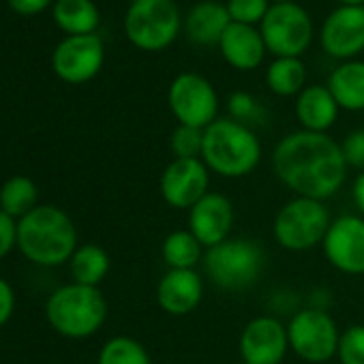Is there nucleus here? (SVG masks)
<instances>
[{
	"label": "nucleus",
	"instance_id": "obj_1",
	"mask_svg": "<svg viewBox=\"0 0 364 364\" xmlns=\"http://www.w3.org/2000/svg\"><path fill=\"white\" fill-rule=\"evenodd\" d=\"M272 169L296 198L323 202L341 191L347 163L341 144L330 135L296 131L277 144L272 152Z\"/></svg>",
	"mask_w": 364,
	"mask_h": 364
},
{
	"label": "nucleus",
	"instance_id": "obj_2",
	"mask_svg": "<svg viewBox=\"0 0 364 364\" xmlns=\"http://www.w3.org/2000/svg\"><path fill=\"white\" fill-rule=\"evenodd\" d=\"M18 247L39 266L71 262L77 249V232L67 213L56 206H37L18 221Z\"/></svg>",
	"mask_w": 364,
	"mask_h": 364
},
{
	"label": "nucleus",
	"instance_id": "obj_3",
	"mask_svg": "<svg viewBox=\"0 0 364 364\" xmlns=\"http://www.w3.org/2000/svg\"><path fill=\"white\" fill-rule=\"evenodd\" d=\"M262 159V144L257 135L242 122L217 118L204 129L202 161L213 173L223 178L249 176Z\"/></svg>",
	"mask_w": 364,
	"mask_h": 364
},
{
	"label": "nucleus",
	"instance_id": "obj_4",
	"mask_svg": "<svg viewBox=\"0 0 364 364\" xmlns=\"http://www.w3.org/2000/svg\"><path fill=\"white\" fill-rule=\"evenodd\" d=\"M50 326L69 338H86L101 330L107 317V302L99 287L80 283L56 289L46 306Z\"/></svg>",
	"mask_w": 364,
	"mask_h": 364
},
{
	"label": "nucleus",
	"instance_id": "obj_5",
	"mask_svg": "<svg viewBox=\"0 0 364 364\" xmlns=\"http://www.w3.org/2000/svg\"><path fill=\"white\" fill-rule=\"evenodd\" d=\"M266 266L264 249L249 238H228L206 249L204 268L210 281L225 291H242L253 287Z\"/></svg>",
	"mask_w": 364,
	"mask_h": 364
},
{
	"label": "nucleus",
	"instance_id": "obj_6",
	"mask_svg": "<svg viewBox=\"0 0 364 364\" xmlns=\"http://www.w3.org/2000/svg\"><path fill=\"white\" fill-rule=\"evenodd\" d=\"M330 213L319 200L294 198L274 217L272 234L277 242L294 253L321 247L330 230Z\"/></svg>",
	"mask_w": 364,
	"mask_h": 364
},
{
	"label": "nucleus",
	"instance_id": "obj_7",
	"mask_svg": "<svg viewBox=\"0 0 364 364\" xmlns=\"http://www.w3.org/2000/svg\"><path fill=\"white\" fill-rule=\"evenodd\" d=\"M127 37L146 52H159L171 46L180 31V16L171 0H139L124 18Z\"/></svg>",
	"mask_w": 364,
	"mask_h": 364
},
{
	"label": "nucleus",
	"instance_id": "obj_8",
	"mask_svg": "<svg viewBox=\"0 0 364 364\" xmlns=\"http://www.w3.org/2000/svg\"><path fill=\"white\" fill-rule=\"evenodd\" d=\"M262 39L277 58H298L313 37L309 14L294 3H274L262 20Z\"/></svg>",
	"mask_w": 364,
	"mask_h": 364
},
{
	"label": "nucleus",
	"instance_id": "obj_9",
	"mask_svg": "<svg viewBox=\"0 0 364 364\" xmlns=\"http://www.w3.org/2000/svg\"><path fill=\"white\" fill-rule=\"evenodd\" d=\"M289 349L298 358L311 364L328 362L332 355H336L341 332L336 328V321L321 309H302L298 311L289 326Z\"/></svg>",
	"mask_w": 364,
	"mask_h": 364
},
{
	"label": "nucleus",
	"instance_id": "obj_10",
	"mask_svg": "<svg viewBox=\"0 0 364 364\" xmlns=\"http://www.w3.org/2000/svg\"><path fill=\"white\" fill-rule=\"evenodd\" d=\"M167 103L178 124L206 129L217 120V92L213 84L198 73H180L169 86Z\"/></svg>",
	"mask_w": 364,
	"mask_h": 364
},
{
	"label": "nucleus",
	"instance_id": "obj_11",
	"mask_svg": "<svg viewBox=\"0 0 364 364\" xmlns=\"http://www.w3.org/2000/svg\"><path fill=\"white\" fill-rule=\"evenodd\" d=\"M159 189L167 206L191 210L210 191V169L202 159H173L161 173Z\"/></svg>",
	"mask_w": 364,
	"mask_h": 364
},
{
	"label": "nucleus",
	"instance_id": "obj_12",
	"mask_svg": "<svg viewBox=\"0 0 364 364\" xmlns=\"http://www.w3.org/2000/svg\"><path fill=\"white\" fill-rule=\"evenodd\" d=\"M321 249L328 264L338 272L364 274V217L345 215L332 221Z\"/></svg>",
	"mask_w": 364,
	"mask_h": 364
},
{
	"label": "nucleus",
	"instance_id": "obj_13",
	"mask_svg": "<svg viewBox=\"0 0 364 364\" xmlns=\"http://www.w3.org/2000/svg\"><path fill=\"white\" fill-rule=\"evenodd\" d=\"M238 349L247 364H281L289 349L287 326L268 315L255 317L242 328Z\"/></svg>",
	"mask_w": 364,
	"mask_h": 364
},
{
	"label": "nucleus",
	"instance_id": "obj_14",
	"mask_svg": "<svg viewBox=\"0 0 364 364\" xmlns=\"http://www.w3.org/2000/svg\"><path fill=\"white\" fill-rule=\"evenodd\" d=\"M103 65V46L97 35H80L63 41L54 52V71L69 84L92 80Z\"/></svg>",
	"mask_w": 364,
	"mask_h": 364
},
{
	"label": "nucleus",
	"instance_id": "obj_15",
	"mask_svg": "<svg viewBox=\"0 0 364 364\" xmlns=\"http://www.w3.org/2000/svg\"><path fill=\"white\" fill-rule=\"evenodd\" d=\"M234 228V206L223 193L208 191L189 210V232L202 242L204 249H213L230 238Z\"/></svg>",
	"mask_w": 364,
	"mask_h": 364
},
{
	"label": "nucleus",
	"instance_id": "obj_16",
	"mask_svg": "<svg viewBox=\"0 0 364 364\" xmlns=\"http://www.w3.org/2000/svg\"><path fill=\"white\" fill-rule=\"evenodd\" d=\"M321 46L334 58H351L364 50V7H341L321 28Z\"/></svg>",
	"mask_w": 364,
	"mask_h": 364
},
{
	"label": "nucleus",
	"instance_id": "obj_17",
	"mask_svg": "<svg viewBox=\"0 0 364 364\" xmlns=\"http://www.w3.org/2000/svg\"><path fill=\"white\" fill-rule=\"evenodd\" d=\"M204 298V281L196 270H167L156 285L159 306L173 317L193 313Z\"/></svg>",
	"mask_w": 364,
	"mask_h": 364
},
{
	"label": "nucleus",
	"instance_id": "obj_18",
	"mask_svg": "<svg viewBox=\"0 0 364 364\" xmlns=\"http://www.w3.org/2000/svg\"><path fill=\"white\" fill-rule=\"evenodd\" d=\"M219 48H221L223 58L234 69H240V71H251L259 67L264 52H266L262 33L249 24H238V22H232L228 26V31L223 33L219 41Z\"/></svg>",
	"mask_w": 364,
	"mask_h": 364
},
{
	"label": "nucleus",
	"instance_id": "obj_19",
	"mask_svg": "<svg viewBox=\"0 0 364 364\" xmlns=\"http://www.w3.org/2000/svg\"><path fill=\"white\" fill-rule=\"evenodd\" d=\"M296 116L304 131L326 133L338 116V103L328 86H309L296 101Z\"/></svg>",
	"mask_w": 364,
	"mask_h": 364
},
{
	"label": "nucleus",
	"instance_id": "obj_20",
	"mask_svg": "<svg viewBox=\"0 0 364 364\" xmlns=\"http://www.w3.org/2000/svg\"><path fill=\"white\" fill-rule=\"evenodd\" d=\"M230 24H232V18L228 14V7L208 0V3H200L191 9L185 28L191 41L200 46H215V43L219 46Z\"/></svg>",
	"mask_w": 364,
	"mask_h": 364
},
{
	"label": "nucleus",
	"instance_id": "obj_21",
	"mask_svg": "<svg viewBox=\"0 0 364 364\" xmlns=\"http://www.w3.org/2000/svg\"><path fill=\"white\" fill-rule=\"evenodd\" d=\"M328 90L338 107L349 112L364 109V63H345L336 67L328 80Z\"/></svg>",
	"mask_w": 364,
	"mask_h": 364
},
{
	"label": "nucleus",
	"instance_id": "obj_22",
	"mask_svg": "<svg viewBox=\"0 0 364 364\" xmlns=\"http://www.w3.org/2000/svg\"><path fill=\"white\" fill-rule=\"evenodd\" d=\"M161 255L167 270H196L200 259H204V247L189 230H176L165 236Z\"/></svg>",
	"mask_w": 364,
	"mask_h": 364
},
{
	"label": "nucleus",
	"instance_id": "obj_23",
	"mask_svg": "<svg viewBox=\"0 0 364 364\" xmlns=\"http://www.w3.org/2000/svg\"><path fill=\"white\" fill-rule=\"evenodd\" d=\"M109 272V255L99 245H82L71 257V274L80 285L97 287Z\"/></svg>",
	"mask_w": 364,
	"mask_h": 364
},
{
	"label": "nucleus",
	"instance_id": "obj_24",
	"mask_svg": "<svg viewBox=\"0 0 364 364\" xmlns=\"http://www.w3.org/2000/svg\"><path fill=\"white\" fill-rule=\"evenodd\" d=\"M54 18L58 26L73 37L95 35V28L99 24V11L90 0H58Z\"/></svg>",
	"mask_w": 364,
	"mask_h": 364
},
{
	"label": "nucleus",
	"instance_id": "obj_25",
	"mask_svg": "<svg viewBox=\"0 0 364 364\" xmlns=\"http://www.w3.org/2000/svg\"><path fill=\"white\" fill-rule=\"evenodd\" d=\"M33 208H37V187L28 176L9 178L0 189V210L14 219L26 217Z\"/></svg>",
	"mask_w": 364,
	"mask_h": 364
},
{
	"label": "nucleus",
	"instance_id": "obj_26",
	"mask_svg": "<svg viewBox=\"0 0 364 364\" xmlns=\"http://www.w3.org/2000/svg\"><path fill=\"white\" fill-rule=\"evenodd\" d=\"M304 80H306V71L298 58H277L266 73L268 88L281 97L298 95L304 86Z\"/></svg>",
	"mask_w": 364,
	"mask_h": 364
},
{
	"label": "nucleus",
	"instance_id": "obj_27",
	"mask_svg": "<svg viewBox=\"0 0 364 364\" xmlns=\"http://www.w3.org/2000/svg\"><path fill=\"white\" fill-rule=\"evenodd\" d=\"M97 364H152V360L137 338L114 336L101 347Z\"/></svg>",
	"mask_w": 364,
	"mask_h": 364
},
{
	"label": "nucleus",
	"instance_id": "obj_28",
	"mask_svg": "<svg viewBox=\"0 0 364 364\" xmlns=\"http://www.w3.org/2000/svg\"><path fill=\"white\" fill-rule=\"evenodd\" d=\"M169 148L173 152V159H202L204 129L178 124L169 137Z\"/></svg>",
	"mask_w": 364,
	"mask_h": 364
},
{
	"label": "nucleus",
	"instance_id": "obj_29",
	"mask_svg": "<svg viewBox=\"0 0 364 364\" xmlns=\"http://www.w3.org/2000/svg\"><path fill=\"white\" fill-rule=\"evenodd\" d=\"M336 355L341 364H364V326L353 323L341 332Z\"/></svg>",
	"mask_w": 364,
	"mask_h": 364
},
{
	"label": "nucleus",
	"instance_id": "obj_30",
	"mask_svg": "<svg viewBox=\"0 0 364 364\" xmlns=\"http://www.w3.org/2000/svg\"><path fill=\"white\" fill-rule=\"evenodd\" d=\"M268 0H230L228 3V14L232 22L238 24H255L266 18L268 14Z\"/></svg>",
	"mask_w": 364,
	"mask_h": 364
},
{
	"label": "nucleus",
	"instance_id": "obj_31",
	"mask_svg": "<svg viewBox=\"0 0 364 364\" xmlns=\"http://www.w3.org/2000/svg\"><path fill=\"white\" fill-rule=\"evenodd\" d=\"M341 152L347 167H355L364 171V129L351 131L341 144Z\"/></svg>",
	"mask_w": 364,
	"mask_h": 364
},
{
	"label": "nucleus",
	"instance_id": "obj_32",
	"mask_svg": "<svg viewBox=\"0 0 364 364\" xmlns=\"http://www.w3.org/2000/svg\"><path fill=\"white\" fill-rule=\"evenodd\" d=\"M230 112H232L234 120H238V122L245 124V122L257 118L259 107H257V103L253 101L251 95H247V92H236V95H232V99H230Z\"/></svg>",
	"mask_w": 364,
	"mask_h": 364
},
{
	"label": "nucleus",
	"instance_id": "obj_33",
	"mask_svg": "<svg viewBox=\"0 0 364 364\" xmlns=\"http://www.w3.org/2000/svg\"><path fill=\"white\" fill-rule=\"evenodd\" d=\"M18 245V223L14 217L0 210V259L7 257Z\"/></svg>",
	"mask_w": 364,
	"mask_h": 364
},
{
	"label": "nucleus",
	"instance_id": "obj_34",
	"mask_svg": "<svg viewBox=\"0 0 364 364\" xmlns=\"http://www.w3.org/2000/svg\"><path fill=\"white\" fill-rule=\"evenodd\" d=\"M14 306H16L14 289H11V285L5 279H0V328H3L11 319Z\"/></svg>",
	"mask_w": 364,
	"mask_h": 364
},
{
	"label": "nucleus",
	"instance_id": "obj_35",
	"mask_svg": "<svg viewBox=\"0 0 364 364\" xmlns=\"http://www.w3.org/2000/svg\"><path fill=\"white\" fill-rule=\"evenodd\" d=\"M9 5L18 14H39L50 5V0H9Z\"/></svg>",
	"mask_w": 364,
	"mask_h": 364
},
{
	"label": "nucleus",
	"instance_id": "obj_36",
	"mask_svg": "<svg viewBox=\"0 0 364 364\" xmlns=\"http://www.w3.org/2000/svg\"><path fill=\"white\" fill-rule=\"evenodd\" d=\"M351 196H353V204H355L358 213L364 217V171L355 178L353 189H351Z\"/></svg>",
	"mask_w": 364,
	"mask_h": 364
},
{
	"label": "nucleus",
	"instance_id": "obj_37",
	"mask_svg": "<svg viewBox=\"0 0 364 364\" xmlns=\"http://www.w3.org/2000/svg\"><path fill=\"white\" fill-rule=\"evenodd\" d=\"M343 3V7H360L364 0H341Z\"/></svg>",
	"mask_w": 364,
	"mask_h": 364
},
{
	"label": "nucleus",
	"instance_id": "obj_38",
	"mask_svg": "<svg viewBox=\"0 0 364 364\" xmlns=\"http://www.w3.org/2000/svg\"><path fill=\"white\" fill-rule=\"evenodd\" d=\"M274 3H291V0H274Z\"/></svg>",
	"mask_w": 364,
	"mask_h": 364
},
{
	"label": "nucleus",
	"instance_id": "obj_39",
	"mask_svg": "<svg viewBox=\"0 0 364 364\" xmlns=\"http://www.w3.org/2000/svg\"><path fill=\"white\" fill-rule=\"evenodd\" d=\"M129 3H133V5H135V3H139V0H129Z\"/></svg>",
	"mask_w": 364,
	"mask_h": 364
},
{
	"label": "nucleus",
	"instance_id": "obj_40",
	"mask_svg": "<svg viewBox=\"0 0 364 364\" xmlns=\"http://www.w3.org/2000/svg\"><path fill=\"white\" fill-rule=\"evenodd\" d=\"M236 364H247V362H236Z\"/></svg>",
	"mask_w": 364,
	"mask_h": 364
},
{
	"label": "nucleus",
	"instance_id": "obj_41",
	"mask_svg": "<svg viewBox=\"0 0 364 364\" xmlns=\"http://www.w3.org/2000/svg\"><path fill=\"white\" fill-rule=\"evenodd\" d=\"M171 3H173V0H171Z\"/></svg>",
	"mask_w": 364,
	"mask_h": 364
}]
</instances>
